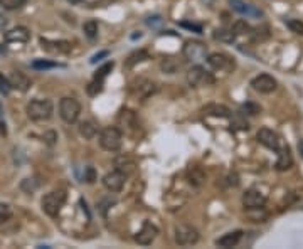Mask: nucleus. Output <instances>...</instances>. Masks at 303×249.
Segmentation results:
<instances>
[{
    "label": "nucleus",
    "mask_w": 303,
    "mask_h": 249,
    "mask_svg": "<svg viewBox=\"0 0 303 249\" xmlns=\"http://www.w3.org/2000/svg\"><path fill=\"white\" fill-rule=\"evenodd\" d=\"M26 111L32 121H47L54 113V105L51 100H32L27 105Z\"/></svg>",
    "instance_id": "1"
},
{
    "label": "nucleus",
    "mask_w": 303,
    "mask_h": 249,
    "mask_svg": "<svg viewBox=\"0 0 303 249\" xmlns=\"http://www.w3.org/2000/svg\"><path fill=\"white\" fill-rule=\"evenodd\" d=\"M123 145V133L118 126H106L100 133V147L106 151H118Z\"/></svg>",
    "instance_id": "2"
},
{
    "label": "nucleus",
    "mask_w": 303,
    "mask_h": 249,
    "mask_svg": "<svg viewBox=\"0 0 303 249\" xmlns=\"http://www.w3.org/2000/svg\"><path fill=\"white\" fill-rule=\"evenodd\" d=\"M64 202H66V194L63 190H54L42 197L41 205H42V210H44L47 216L56 217L61 212V209H63Z\"/></svg>",
    "instance_id": "3"
},
{
    "label": "nucleus",
    "mask_w": 303,
    "mask_h": 249,
    "mask_svg": "<svg viewBox=\"0 0 303 249\" xmlns=\"http://www.w3.org/2000/svg\"><path fill=\"white\" fill-rule=\"evenodd\" d=\"M59 114L66 123H76L78 118L81 114V103L78 101L76 98H69L66 96L59 101Z\"/></svg>",
    "instance_id": "4"
},
{
    "label": "nucleus",
    "mask_w": 303,
    "mask_h": 249,
    "mask_svg": "<svg viewBox=\"0 0 303 249\" xmlns=\"http://www.w3.org/2000/svg\"><path fill=\"white\" fill-rule=\"evenodd\" d=\"M187 83L191 88H201V86H211L214 83V76L209 71H205L202 66H192L187 72Z\"/></svg>",
    "instance_id": "5"
},
{
    "label": "nucleus",
    "mask_w": 303,
    "mask_h": 249,
    "mask_svg": "<svg viewBox=\"0 0 303 249\" xmlns=\"http://www.w3.org/2000/svg\"><path fill=\"white\" fill-rule=\"evenodd\" d=\"M182 54H184V58L189 61V63H196V64L202 63V61L207 59V46L199 41H189V42H185Z\"/></svg>",
    "instance_id": "6"
},
{
    "label": "nucleus",
    "mask_w": 303,
    "mask_h": 249,
    "mask_svg": "<svg viewBox=\"0 0 303 249\" xmlns=\"http://www.w3.org/2000/svg\"><path fill=\"white\" fill-rule=\"evenodd\" d=\"M199 231L192 226H187V224H180V226L175 227V242L179 246H194L197 244L199 241Z\"/></svg>",
    "instance_id": "7"
},
{
    "label": "nucleus",
    "mask_w": 303,
    "mask_h": 249,
    "mask_svg": "<svg viewBox=\"0 0 303 249\" xmlns=\"http://www.w3.org/2000/svg\"><path fill=\"white\" fill-rule=\"evenodd\" d=\"M117 126L121 131H126V133H131L137 130L138 126V120H137V114L130 108H121L117 114Z\"/></svg>",
    "instance_id": "8"
},
{
    "label": "nucleus",
    "mask_w": 303,
    "mask_h": 249,
    "mask_svg": "<svg viewBox=\"0 0 303 249\" xmlns=\"http://www.w3.org/2000/svg\"><path fill=\"white\" fill-rule=\"evenodd\" d=\"M207 64L211 66L212 69L216 71H224V72H229L234 69V59L231 56H228V54L224 52H214V54H209L207 56Z\"/></svg>",
    "instance_id": "9"
},
{
    "label": "nucleus",
    "mask_w": 303,
    "mask_h": 249,
    "mask_svg": "<svg viewBox=\"0 0 303 249\" xmlns=\"http://www.w3.org/2000/svg\"><path fill=\"white\" fill-rule=\"evenodd\" d=\"M251 86H253L254 91H258V93L270 94L278 88V83H276L275 78L270 76V74H259L256 78H253Z\"/></svg>",
    "instance_id": "10"
},
{
    "label": "nucleus",
    "mask_w": 303,
    "mask_h": 249,
    "mask_svg": "<svg viewBox=\"0 0 303 249\" xmlns=\"http://www.w3.org/2000/svg\"><path fill=\"white\" fill-rule=\"evenodd\" d=\"M125 180H126V175L115 168L103 177V185H105V189L110 192H120L121 189H123Z\"/></svg>",
    "instance_id": "11"
},
{
    "label": "nucleus",
    "mask_w": 303,
    "mask_h": 249,
    "mask_svg": "<svg viewBox=\"0 0 303 249\" xmlns=\"http://www.w3.org/2000/svg\"><path fill=\"white\" fill-rule=\"evenodd\" d=\"M266 200V194H263L259 189H250L242 194V205L246 209H256V207H264Z\"/></svg>",
    "instance_id": "12"
},
{
    "label": "nucleus",
    "mask_w": 303,
    "mask_h": 249,
    "mask_svg": "<svg viewBox=\"0 0 303 249\" xmlns=\"http://www.w3.org/2000/svg\"><path fill=\"white\" fill-rule=\"evenodd\" d=\"M157 236H159V227H157L155 224H152L150 221H145L142 229L138 231L135 236V241L142 246H148L155 241Z\"/></svg>",
    "instance_id": "13"
},
{
    "label": "nucleus",
    "mask_w": 303,
    "mask_h": 249,
    "mask_svg": "<svg viewBox=\"0 0 303 249\" xmlns=\"http://www.w3.org/2000/svg\"><path fill=\"white\" fill-rule=\"evenodd\" d=\"M256 140L268 150H275V151L280 150V137H278V133H275L270 128L259 130L258 135H256Z\"/></svg>",
    "instance_id": "14"
},
{
    "label": "nucleus",
    "mask_w": 303,
    "mask_h": 249,
    "mask_svg": "<svg viewBox=\"0 0 303 249\" xmlns=\"http://www.w3.org/2000/svg\"><path fill=\"white\" fill-rule=\"evenodd\" d=\"M41 47L47 52H52V54H66L71 51V42L69 41H49V39H44L41 37Z\"/></svg>",
    "instance_id": "15"
},
{
    "label": "nucleus",
    "mask_w": 303,
    "mask_h": 249,
    "mask_svg": "<svg viewBox=\"0 0 303 249\" xmlns=\"http://www.w3.org/2000/svg\"><path fill=\"white\" fill-rule=\"evenodd\" d=\"M115 168L117 170H120V172H123L126 177L128 175H131L133 172L137 170V160L133 159L131 155H126V154H123V155H118L117 159H115Z\"/></svg>",
    "instance_id": "16"
},
{
    "label": "nucleus",
    "mask_w": 303,
    "mask_h": 249,
    "mask_svg": "<svg viewBox=\"0 0 303 249\" xmlns=\"http://www.w3.org/2000/svg\"><path fill=\"white\" fill-rule=\"evenodd\" d=\"M229 4H231V7L238 12V14L241 15H246V17H263V12L256 9L254 5L251 4H246V2H242V0H229Z\"/></svg>",
    "instance_id": "17"
},
{
    "label": "nucleus",
    "mask_w": 303,
    "mask_h": 249,
    "mask_svg": "<svg viewBox=\"0 0 303 249\" xmlns=\"http://www.w3.org/2000/svg\"><path fill=\"white\" fill-rule=\"evenodd\" d=\"M5 42H17V44H24V42H29L30 41V32L27 27H15L9 30V32H5L4 35Z\"/></svg>",
    "instance_id": "18"
},
{
    "label": "nucleus",
    "mask_w": 303,
    "mask_h": 249,
    "mask_svg": "<svg viewBox=\"0 0 303 249\" xmlns=\"http://www.w3.org/2000/svg\"><path fill=\"white\" fill-rule=\"evenodd\" d=\"M157 89H159V88H157V84L154 81H150V80H138L137 81V86L133 88V93H135L138 98L145 100V98H148V96L155 94Z\"/></svg>",
    "instance_id": "19"
},
{
    "label": "nucleus",
    "mask_w": 303,
    "mask_h": 249,
    "mask_svg": "<svg viewBox=\"0 0 303 249\" xmlns=\"http://www.w3.org/2000/svg\"><path fill=\"white\" fill-rule=\"evenodd\" d=\"M9 81H10V86L12 89H17V91H27L30 88V80L21 71H14L12 74L9 76Z\"/></svg>",
    "instance_id": "20"
},
{
    "label": "nucleus",
    "mask_w": 303,
    "mask_h": 249,
    "mask_svg": "<svg viewBox=\"0 0 303 249\" xmlns=\"http://www.w3.org/2000/svg\"><path fill=\"white\" fill-rule=\"evenodd\" d=\"M292 167H293L292 151H290L288 147L280 148V154H278V160H276L275 168L278 170V172H285V170H288V168H292Z\"/></svg>",
    "instance_id": "21"
},
{
    "label": "nucleus",
    "mask_w": 303,
    "mask_h": 249,
    "mask_svg": "<svg viewBox=\"0 0 303 249\" xmlns=\"http://www.w3.org/2000/svg\"><path fill=\"white\" fill-rule=\"evenodd\" d=\"M241 238H242V231H233V233H228L221 236L219 239H216V246L217 247H234L239 244Z\"/></svg>",
    "instance_id": "22"
},
{
    "label": "nucleus",
    "mask_w": 303,
    "mask_h": 249,
    "mask_svg": "<svg viewBox=\"0 0 303 249\" xmlns=\"http://www.w3.org/2000/svg\"><path fill=\"white\" fill-rule=\"evenodd\" d=\"M204 117H214V118H229L231 114V110L224 105H207L205 108H202Z\"/></svg>",
    "instance_id": "23"
},
{
    "label": "nucleus",
    "mask_w": 303,
    "mask_h": 249,
    "mask_svg": "<svg viewBox=\"0 0 303 249\" xmlns=\"http://www.w3.org/2000/svg\"><path fill=\"white\" fill-rule=\"evenodd\" d=\"M78 130H80V135L83 138H86V140H91V138H94L96 135H98V125L91 120L81 121L80 126H78Z\"/></svg>",
    "instance_id": "24"
},
{
    "label": "nucleus",
    "mask_w": 303,
    "mask_h": 249,
    "mask_svg": "<svg viewBox=\"0 0 303 249\" xmlns=\"http://www.w3.org/2000/svg\"><path fill=\"white\" fill-rule=\"evenodd\" d=\"M214 39L219 42H228V44H231V42L236 41V32L233 30V27L231 29H216Z\"/></svg>",
    "instance_id": "25"
},
{
    "label": "nucleus",
    "mask_w": 303,
    "mask_h": 249,
    "mask_svg": "<svg viewBox=\"0 0 303 249\" xmlns=\"http://www.w3.org/2000/svg\"><path fill=\"white\" fill-rule=\"evenodd\" d=\"M187 179H189V182L194 187H201L202 182L205 180V175L199 167H192L189 172H187Z\"/></svg>",
    "instance_id": "26"
},
{
    "label": "nucleus",
    "mask_w": 303,
    "mask_h": 249,
    "mask_svg": "<svg viewBox=\"0 0 303 249\" xmlns=\"http://www.w3.org/2000/svg\"><path fill=\"white\" fill-rule=\"evenodd\" d=\"M148 58H150V54L145 51V49L135 51L133 54H130L128 59H126V66H128V68H131V66H135L138 63H143V61H147Z\"/></svg>",
    "instance_id": "27"
},
{
    "label": "nucleus",
    "mask_w": 303,
    "mask_h": 249,
    "mask_svg": "<svg viewBox=\"0 0 303 249\" xmlns=\"http://www.w3.org/2000/svg\"><path fill=\"white\" fill-rule=\"evenodd\" d=\"M98 30H100V27H98V22L96 21H88V22L83 24V32L91 41L98 37Z\"/></svg>",
    "instance_id": "28"
},
{
    "label": "nucleus",
    "mask_w": 303,
    "mask_h": 249,
    "mask_svg": "<svg viewBox=\"0 0 303 249\" xmlns=\"http://www.w3.org/2000/svg\"><path fill=\"white\" fill-rule=\"evenodd\" d=\"M32 66L34 69L37 71H46V69H54V68H61V64L58 63H52V61H44V59H35L32 61Z\"/></svg>",
    "instance_id": "29"
},
{
    "label": "nucleus",
    "mask_w": 303,
    "mask_h": 249,
    "mask_svg": "<svg viewBox=\"0 0 303 249\" xmlns=\"http://www.w3.org/2000/svg\"><path fill=\"white\" fill-rule=\"evenodd\" d=\"M103 84H105V80H96V78H93V81L86 86V93L89 96H98L103 91Z\"/></svg>",
    "instance_id": "30"
},
{
    "label": "nucleus",
    "mask_w": 303,
    "mask_h": 249,
    "mask_svg": "<svg viewBox=\"0 0 303 249\" xmlns=\"http://www.w3.org/2000/svg\"><path fill=\"white\" fill-rule=\"evenodd\" d=\"M248 216H250V219H253L254 222H264L268 219V212L263 210V207H256L253 210L248 209Z\"/></svg>",
    "instance_id": "31"
},
{
    "label": "nucleus",
    "mask_w": 303,
    "mask_h": 249,
    "mask_svg": "<svg viewBox=\"0 0 303 249\" xmlns=\"http://www.w3.org/2000/svg\"><path fill=\"white\" fill-rule=\"evenodd\" d=\"M285 24H287V27L292 30V32L303 35V22L300 19H285Z\"/></svg>",
    "instance_id": "32"
},
{
    "label": "nucleus",
    "mask_w": 303,
    "mask_h": 249,
    "mask_svg": "<svg viewBox=\"0 0 303 249\" xmlns=\"http://www.w3.org/2000/svg\"><path fill=\"white\" fill-rule=\"evenodd\" d=\"M162 69L167 72V74H174V72H177V69H180V63L174 59H165L162 63Z\"/></svg>",
    "instance_id": "33"
},
{
    "label": "nucleus",
    "mask_w": 303,
    "mask_h": 249,
    "mask_svg": "<svg viewBox=\"0 0 303 249\" xmlns=\"http://www.w3.org/2000/svg\"><path fill=\"white\" fill-rule=\"evenodd\" d=\"M113 68H115V63L111 61V63H106V64H103L101 68L94 72V78L96 80H105V78L110 74V72L113 71Z\"/></svg>",
    "instance_id": "34"
},
{
    "label": "nucleus",
    "mask_w": 303,
    "mask_h": 249,
    "mask_svg": "<svg viewBox=\"0 0 303 249\" xmlns=\"http://www.w3.org/2000/svg\"><path fill=\"white\" fill-rule=\"evenodd\" d=\"M233 30L236 32V35H241V34H250L251 27H250V24H246V21H238L233 26Z\"/></svg>",
    "instance_id": "35"
},
{
    "label": "nucleus",
    "mask_w": 303,
    "mask_h": 249,
    "mask_svg": "<svg viewBox=\"0 0 303 249\" xmlns=\"http://www.w3.org/2000/svg\"><path fill=\"white\" fill-rule=\"evenodd\" d=\"M24 2H26V0H0V5L7 10H15V9H21Z\"/></svg>",
    "instance_id": "36"
},
{
    "label": "nucleus",
    "mask_w": 303,
    "mask_h": 249,
    "mask_svg": "<svg viewBox=\"0 0 303 249\" xmlns=\"http://www.w3.org/2000/svg\"><path fill=\"white\" fill-rule=\"evenodd\" d=\"M12 217V207L9 204L0 202V224H4L5 221H9Z\"/></svg>",
    "instance_id": "37"
},
{
    "label": "nucleus",
    "mask_w": 303,
    "mask_h": 249,
    "mask_svg": "<svg viewBox=\"0 0 303 249\" xmlns=\"http://www.w3.org/2000/svg\"><path fill=\"white\" fill-rule=\"evenodd\" d=\"M37 187H39V184H37V182H35L34 179H26V180H24L22 184H21V189H22L24 192H27V194H32L35 189H37Z\"/></svg>",
    "instance_id": "38"
},
{
    "label": "nucleus",
    "mask_w": 303,
    "mask_h": 249,
    "mask_svg": "<svg viewBox=\"0 0 303 249\" xmlns=\"http://www.w3.org/2000/svg\"><path fill=\"white\" fill-rule=\"evenodd\" d=\"M10 91H12V86H10L9 78H5L2 72H0V93H2L4 96H7Z\"/></svg>",
    "instance_id": "39"
},
{
    "label": "nucleus",
    "mask_w": 303,
    "mask_h": 249,
    "mask_svg": "<svg viewBox=\"0 0 303 249\" xmlns=\"http://www.w3.org/2000/svg\"><path fill=\"white\" fill-rule=\"evenodd\" d=\"M259 113V106L253 105V103H246L241 106V114H256Z\"/></svg>",
    "instance_id": "40"
},
{
    "label": "nucleus",
    "mask_w": 303,
    "mask_h": 249,
    "mask_svg": "<svg viewBox=\"0 0 303 249\" xmlns=\"http://www.w3.org/2000/svg\"><path fill=\"white\" fill-rule=\"evenodd\" d=\"M84 180L88 182V184H93L96 180V170L94 167H86L84 168Z\"/></svg>",
    "instance_id": "41"
},
{
    "label": "nucleus",
    "mask_w": 303,
    "mask_h": 249,
    "mask_svg": "<svg viewBox=\"0 0 303 249\" xmlns=\"http://www.w3.org/2000/svg\"><path fill=\"white\" fill-rule=\"evenodd\" d=\"M0 133L5 137L7 135V125H5V120H4V106L2 103H0Z\"/></svg>",
    "instance_id": "42"
},
{
    "label": "nucleus",
    "mask_w": 303,
    "mask_h": 249,
    "mask_svg": "<svg viewBox=\"0 0 303 249\" xmlns=\"http://www.w3.org/2000/svg\"><path fill=\"white\" fill-rule=\"evenodd\" d=\"M162 22H163V19L160 15H154V17H148L147 19V24L150 27H159V26H162Z\"/></svg>",
    "instance_id": "43"
},
{
    "label": "nucleus",
    "mask_w": 303,
    "mask_h": 249,
    "mask_svg": "<svg viewBox=\"0 0 303 249\" xmlns=\"http://www.w3.org/2000/svg\"><path fill=\"white\" fill-rule=\"evenodd\" d=\"M108 56V51H101L100 54H94L93 58H91V64H96L98 61H101V58H106Z\"/></svg>",
    "instance_id": "44"
},
{
    "label": "nucleus",
    "mask_w": 303,
    "mask_h": 249,
    "mask_svg": "<svg viewBox=\"0 0 303 249\" xmlns=\"http://www.w3.org/2000/svg\"><path fill=\"white\" fill-rule=\"evenodd\" d=\"M180 26H182V27H187V29H191V30H196V32H199V34L202 32L201 26H194V24H187V22H182Z\"/></svg>",
    "instance_id": "45"
},
{
    "label": "nucleus",
    "mask_w": 303,
    "mask_h": 249,
    "mask_svg": "<svg viewBox=\"0 0 303 249\" xmlns=\"http://www.w3.org/2000/svg\"><path fill=\"white\" fill-rule=\"evenodd\" d=\"M44 140L47 142V145H54V140H56V133H54V131L46 133V135H44Z\"/></svg>",
    "instance_id": "46"
},
{
    "label": "nucleus",
    "mask_w": 303,
    "mask_h": 249,
    "mask_svg": "<svg viewBox=\"0 0 303 249\" xmlns=\"http://www.w3.org/2000/svg\"><path fill=\"white\" fill-rule=\"evenodd\" d=\"M5 27H7V17L0 14V30H4Z\"/></svg>",
    "instance_id": "47"
},
{
    "label": "nucleus",
    "mask_w": 303,
    "mask_h": 249,
    "mask_svg": "<svg viewBox=\"0 0 303 249\" xmlns=\"http://www.w3.org/2000/svg\"><path fill=\"white\" fill-rule=\"evenodd\" d=\"M68 2H69V4H72V5H78V4H81L83 0H68Z\"/></svg>",
    "instance_id": "48"
},
{
    "label": "nucleus",
    "mask_w": 303,
    "mask_h": 249,
    "mask_svg": "<svg viewBox=\"0 0 303 249\" xmlns=\"http://www.w3.org/2000/svg\"><path fill=\"white\" fill-rule=\"evenodd\" d=\"M298 148H300V154L303 157V140H300V143H298Z\"/></svg>",
    "instance_id": "49"
}]
</instances>
